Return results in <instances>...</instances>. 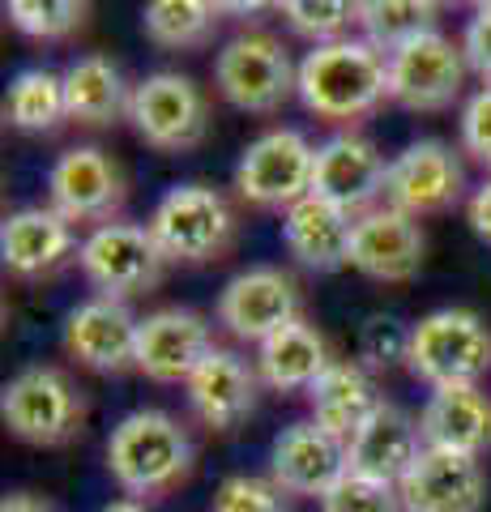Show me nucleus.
Masks as SVG:
<instances>
[{
	"label": "nucleus",
	"instance_id": "1",
	"mask_svg": "<svg viewBox=\"0 0 491 512\" xmlns=\"http://www.w3.org/2000/svg\"><path fill=\"white\" fill-rule=\"evenodd\" d=\"M299 99L316 120L351 124L389 99V56L368 39L316 43L299 64Z\"/></svg>",
	"mask_w": 491,
	"mask_h": 512
},
{
	"label": "nucleus",
	"instance_id": "2",
	"mask_svg": "<svg viewBox=\"0 0 491 512\" xmlns=\"http://www.w3.org/2000/svg\"><path fill=\"white\" fill-rule=\"evenodd\" d=\"M193 457L184 423L167 410H133L107 436V470L137 500L176 491L193 474Z\"/></svg>",
	"mask_w": 491,
	"mask_h": 512
},
{
	"label": "nucleus",
	"instance_id": "3",
	"mask_svg": "<svg viewBox=\"0 0 491 512\" xmlns=\"http://www.w3.org/2000/svg\"><path fill=\"white\" fill-rule=\"evenodd\" d=\"M406 367L423 384H479L491 372V329L470 308H436L410 325Z\"/></svg>",
	"mask_w": 491,
	"mask_h": 512
},
{
	"label": "nucleus",
	"instance_id": "4",
	"mask_svg": "<svg viewBox=\"0 0 491 512\" xmlns=\"http://www.w3.org/2000/svg\"><path fill=\"white\" fill-rule=\"evenodd\" d=\"M150 235L158 239L167 261L184 265H210L227 256L235 244V214L223 192L205 184H176L158 197L150 214Z\"/></svg>",
	"mask_w": 491,
	"mask_h": 512
},
{
	"label": "nucleus",
	"instance_id": "5",
	"mask_svg": "<svg viewBox=\"0 0 491 512\" xmlns=\"http://www.w3.org/2000/svg\"><path fill=\"white\" fill-rule=\"evenodd\" d=\"M0 419L26 444L56 448L69 444L86 423V397L82 389L60 372V367H22L0 393Z\"/></svg>",
	"mask_w": 491,
	"mask_h": 512
},
{
	"label": "nucleus",
	"instance_id": "6",
	"mask_svg": "<svg viewBox=\"0 0 491 512\" xmlns=\"http://www.w3.org/2000/svg\"><path fill=\"white\" fill-rule=\"evenodd\" d=\"M214 86L231 107L269 116L291 99V90L299 86V69L291 64L282 39H274L269 30H244L218 52Z\"/></svg>",
	"mask_w": 491,
	"mask_h": 512
},
{
	"label": "nucleus",
	"instance_id": "7",
	"mask_svg": "<svg viewBox=\"0 0 491 512\" xmlns=\"http://www.w3.org/2000/svg\"><path fill=\"white\" fill-rule=\"evenodd\" d=\"M77 265H82L86 282L107 299H133L150 295L163 282L167 256L158 248L150 227L137 222H103L94 227L82 248H77Z\"/></svg>",
	"mask_w": 491,
	"mask_h": 512
},
{
	"label": "nucleus",
	"instance_id": "8",
	"mask_svg": "<svg viewBox=\"0 0 491 512\" xmlns=\"http://www.w3.org/2000/svg\"><path fill=\"white\" fill-rule=\"evenodd\" d=\"M129 120L146 146L163 154L197 150L210 133V103L205 90L184 73H150L133 86Z\"/></svg>",
	"mask_w": 491,
	"mask_h": 512
},
{
	"label": "nucleus",
	"instance_id": "9",
	"mask_svg": "<svg viewBox=\"0 0 491 512\" xmlns=\"http://www.w3.org/2000/svg\"><path fill=\"white\" fill-rule=\"evenodd\" d=\"M312 163L316 150L308 146L304 133L295 128H269L235 163V188L248 205L261 210H291L312 192Z\"/></svg>",
	"mask_w": 491,
	"mask_h": 512
},
{
	"label": "nucleus",
	"instance_id": "10",
	"mask_svg": "<svg viewBox=\"0 0 491 512\" xmlns=\"http://www.w3.org/2000/svg\"><path fill=\"white\" fill-rule=\"evenodd\" d=\"M466 52L440 30L389 52V99L406 111H449L466 90Z\"/></svg>",
	"mask_w": 491,
	"mask_h": 512
},
{
	"label": "nucleus",
	"instance_id": "11",
	"mask_svg": "<svg viewBox=\"0 0 491 512\" xmlns=\"http://www.w3.org/2000/svg\"><path fill=\"white\" fill-rule=\"evenodd\" d=\"M462 188H466L462 158L453 154V146H445V141H436V137L415 141V146H406L402 154L389 158L385 201L410 218L453 210Z\"/></svg>",
	"mask_w": 491,
	"mask_h": 512
},
{
	"label": "nucleus",
	"instance_id": "12",
	"mask_svg": "<svg viewBox=\"0 0 491 512\" xmlns=\"http://www.w3.org/2000/svg\"><path fill=\"white\" fill-rule=\"evenodd\" d=\"M218 320L227 325L231 338L261 346L278 329L299 320V286L291 274H282L274 265H252L223 286V295H218Z\"/></svg>",
	"mask_w": 491,
	"mask_h": 512
},
{
	"label": "nucleus",
	"instance_id": "13",
	"mask_svg": "<svg viewBox=\"0 0 491 512\" xmlns=\"http://www.w3.org/2000/svg\"><path fill=\"white\" fill-rule=\"evenodd\" d=\"M47 197H52V210L69 222L103 227L124 205L129 188H124V171L112 154H103L99 146H77L60 154L47 171Z\"/></svg>",
	"mask_w": 491,
	"mask_h": 512
},
{
	"label": "nucleus",
	"instance_id": "14",
	"mask_svg": "<svg viewBox=\"0 0 491 512\" xmlns=\"http://www.w3.org/2000/svg\"><path fill=\"white\" fill-rule=\"evenodd\" d=\"M137 333H141V320L124 308V299L94 295L65 316L69 359L103 376H120L137 367Z\"/></svg>",
	"mask_w": 491,
	"mask_h": 512
},
{
	"label": "nucleus",
	"instance_id": "15",
	"mask_svg": "<svg viewBox=\"0 0 491 512\" xmlns=\"http://www.w3.org/2000/svg\"><path fill=\"white\" fill-rule=\"evenodd\" d=\"M402 512H479L487 500V470L479 457L453 448H423L398 483Z\"/></svg>",
	"mask_w": 491,
	"mask_h": 512
},
{
	"label": "nucleus",
	"instance_id": "16",
	"mask_svg": "<svg viewBox=\"0 0 491 512\" xmlns=\"http://www.w3.org/2000/svg\"><path fill=\"white\" fill-rule=\"evenodd\" d=\"M385 154H380L368 137L359 133H338L325 146H316L312 163V197L334 201L351 214H368L376 197H385Z\"/></svg>",
	"mask_w": 491,
	"mask_h": 512
},
{
	"label": "nucleus",
	"instance_id": "17",
	"mask_svg": "<svg viewBox=\"0 0 491 512\" xmlns=\"http://www.w3.org/2000/svg\"><path fill=\"white\" fill-rule=\"evenodd\" d=\"M214 350V333L193 308H163L141 320L137 333V372L158 384H180Z\"/></svg>",
	"mask_w": 491,
	"mask_h": 512
},
{
	"label": "nucleus",
	"instance_id": "18",
	"mask_svg": "<svg viewBox=\"0 0 491 512\" xmlns=\"http://www.w3.org/2000/svg\"><path fill=\"white\" fill-rule=\"evenodd\" d=\"M346 474V444L329 436L321 423H291L269 444V478L287 495H321Z\"/></svg>",
	"mask_w": 491,
	"mask_h": 512
},
{
	"label": "nucleus",
	"instance_id": "19",
	"mask_svg": "<svg viewBox=\"0 0 491 512\" xmlns=\"http://www.w3.org/2000/svg\"><path fill=\"white\" fill-rule=\"evenodd\" d=\"M184 389H188V406H193V414L205 427L235 431L257 410L261 372L248 359L235 355V350L214 346L210 355L201 359L197 372L184 380Z\"/></svg>",
	"mask_w": 491,
	"mask_h": 512
},
{
	"label": "nucleus",
	"instance_id": "20",
	"mask_svg": "<svg viewBox=\"0 0 491 512\" xmlns=\"http://www.w3.org/2000/svg\"><path fill=\"white\" fill-rule=\"evenodd\" d=\"M351 269L372 282H410L423 269V231L419 218L402 210H368L355 222Z\"/></svg>",
	"mask_w": 491,
	"mask_h": 512
},
{
	"label": "nucleus",
	"instance_id": "21",
	"mask_svg": "<svg viewBox=\"0 0 491 512\" xmlns=\"http://www.w3.org/2000/svg\"><path fill=\"white\" fill-rule=\"evenodd\" d=\"M423 448L427 444H423L419 419H410L402 406L385 402L351 440H346V470L398 487L406 478V470L419 461Z\"/></svg>",
	"mask_w": 491,
	"mask_h": 512
},
{
	"label": "nucleus",
	"instance_id": "22",
	"mask_svg": "<svg viewBox=\"0 0 491 512\" xmlns=\"http://www.w3.org/2000/svg\"><path fill=\"white\" fill-rule=\"evenodd\" d=\"M355 214L342 210L334 201L308 197L295 201L287 218H282V244L312 274H334V269L351 265V244H355Z\"/></svg>",
	"mask_w": 491,
	"mask_h": 512
},
{
	"label": "nucleus",
	"instance_id": "23",
	"mask_svg": "<svg viewBox=\"0 0 491 512\" xmlns=\"http://www.w3.org/2000/svg\"><path fill=\"white\" fill-rule=\"evenodd\" d=\"M419 431L427 448L483 457L491 448V397L479 384H445L419 410Z\"/></svg>",
	"mask_w": 491,
	"mask_h": 512
},
{
	"label": "nucleus",
	"instance_id": "24",
	"mask_svg": "<svg viewBox=\"0 0 491 512\" xmlns=\"http://www.w3.org/2000/svg\"><path fill=\"white\" fill-rule=\"evenodd\" d=\"M73 252V222L56 214L52 205H26V210L9 214L0 227V256H5L9 274L39 278Z\"/></svg>",
	"mask_w": 491,
	"mask_h": 512
},
{
	"label": "nucleus",
	"instance_id": "25",
	"mask_svg": "<svg viewBox=\"0 0 491 512\" xmlns=\"http://www.w3.org/2000/svg\"><path fill=\"white\" fill-rule=\"evenodd\" d=\"M308 406H312V423H321L329 436L346 444L385 402H380L376 380L368 376L363 363H334L308 389Z\"/></svg>",
	"mask_w": 491,
	"mask_h": 512
},
{
	"label": "nucleus",
	"instance_id": "26",
	"mask_svg": "<svg viewBox=\"0 0 491 512\" xmlns=\"http://www.w3.org/2000/svg\"><path fill=\"white\" fill-rule=\"evenodd\" d=\"M334 359H329V342L321 329H312L304 316L295 325L278 329L274 338L261 342V355H257V372L261 384H269L274 393H295V389H312L321 380Z\"/></svg>",
	"mask_w": 491,
	"mask_h": 512
},
{
	"label": "nucleus",
	"instance_id": "27",
	"mask_svg": "<svg viewBox=\"0 0 491 512\" xmlns=\"http://www.w3.org/2000/svg\"><path fill=\"white\" fill-rule=\"evenodd\" d=\"M133 103V90L124 86L120 64L107 56H77L65 69V107L69 120L82 128H107L116 124Z\"/></svg>",
	"mask_w": 491,
	"mask_h": 512
},
{
	"label": "nucleus",
	"instance_id": "28",
	"mask_svg": "<svg viewBox=\"0 0 491 512\" xmlns=\"http://www.w3.org/2000/svg\"><path fill=\"white\" fill-rule=\"evenodd\" d=\"M5 116L18 133H52L60 120H69L65 107V73L52 69H22L9 82Z\"/></svg>",
	"mask_w": 491,
	"mask_h": 512
},
{
	"label": "nucleus",
	"instance_id": "29",
	"mask_svg": "<svg viewBox=\"0 0 491 512\" xmlns=\"http://www.w3.org/2000/svg\"><path fill=\"white\" fill-rule=\"evenodd\" d=\"M141 26H146L150 43L167 47V52H188V47L214 39L218 5L214 0H146Z\"/></svg>",
	"mask_w": 491,
	"mask_h": 512
},
{
	"label": "nucleus",
	"instance_id": "30",
	"mask_svg": "<svg viewBox=\"0 0 491 512\" xmlns=\"http://www.w3.org/2000/svg\"><path fill=\"white\" fill-rule=\"evenodd\" d=\"M355 22L376 52H398L410 39L436 30V5L427 0H359Z\"/></svg>",
	"mask_w": 491,
	"mask_h": 512
},
{
	"label": "nucleus",
	"instance_id": "31",
	"mask_svg": "<svg viewBox=\"0 0 491 512\" xmlns=\"http://www.w3.org/2000/svg\"><path fill=\"white\" fill-rule=\"evenodd\" d=\"M86 9H90V0H5L9 22L26 39H43V43L69 39L86 22Z\"/></svg>",
	"mask_w": 491,
	"mask_h": 512
},
{
	"label": "nucleus",
	"instance_id": "32",
	"mask_svg": "<svg viewBox=\"0 0 491 512\" xmlns=\"http://www.w3.org/2000/svg\"><path fill=\"white\" fill-rule=\"evenodd\" d=\"M278 9L295 35L312 43L342 39V30L359 18V0H278Z\"/></svg>",
	"mask_w": 491,
	"mask_h": 512
},
{
	"label": "nucleus",
	"instance_id": "33",
	"mask_svg": "<svg viewBox=\"0 0 491 512\" xmlns=\"http://www.w3.org/2000/svg\"><path fill=\"white\" fill-rule=\"evenodd\" d=\"M321 512H402V495H398V487L346 470L338 483L321 495Z\"/></svg>",
	"mask_w": 491,
	"mask_h": 512
},
{
	"label": "nucleus",
	"instance_id": "34",
	"mask_svg": "<svg viewBox=\"0 0 491 512\" xmlns=\"http://www.w3.org/2000/svg\"><path fill=\"white\" fill-rule=\"evenodd\" d=\"M210 512H287V491H282L274 478L231 474L218 483Z\"/></svg>",
	"mask_w": 491,
	"mask_h": 512
},
{
	"label": "nucleus",
	"instance_id": "35",
	"mask_svg": "<svg viewBox=\"0 0 491 512\" xmlns=\"http://www.w3.org/2000/svg\"><path fill=\"white\" fill-rule=\"evenodd\" d=\"M410 355V329L402 325L398 316H368L359 329V359L363 367H376V372H385V367H398L406 363Z\"/></svg>",
	"mask_w": 491,
	"mask_h": 512
},
{
	"label": "nucleus",
	"instance_id": "36",
	"mask_svg": "<svg viewBox=\"0 0 491 512\" xmlns=\"http://www.w3.org/2000/svg\"><path fill=\"white\" fill-rule=\"evenodd\" d=\"M462 146L474 163H483L491 171V86L470 94L462 107Z\"/></svg>",
	"mask_w": 491,
	"mask_h": 512
},
{
	"label": "nucleus",
	"instance_id": "37",
	"mask_svg": "<svg viewBox=\"0 0 491 512\" xmlns=\"http://www.w3.org/2000/svg\"><path fill=\"white\" fill-rule=\"evenodd\" d=\"M462 52H466L470 69L491 86V9H479V13L470 18L466 39H462Z\"/></svg>",
	"mask_w": 491,
	"mask_h": 512
},
{
	"label": "nucleus",
	"instance_id": "38",
	"mask_svg": "<svg viewBox=\"0 0 491 512\" xmlns=\"http://www.w3.org/2000/svg\"><path fill=\"white\" fill-rule=\"evenodd\" d=\"M470 227H474V235L491 244V175L483 180V188L470 197Z\"/></svg>",
	"mask_w": 491,
	"mask_h": 512
},
{
	"label": "nucleus",
	"instance_id": "39",
	"mask_svg": "<svg viewBox=\"0 0 491 512\" xmlns=\"http://www.w3.org/2000/svg\"><path fill=\"white\" fill-rule=\"evenodd\" d=\"M218 13H227V18H257L265 9H278V0H214Z\"/></svg>",
	"mask_w": 491,
	"mask_h": 512
},
{
	"label": "nucleus",
	"instance_id": "40",
	"mask_svg": "<svg viewBox=\"0 0 491 512\" xmlns=\"http://www.w3.org/2000/svg\"><path fill=\"white\" fill-rule=\"evenodd\" d=\"M0 512H52V504L39 500V495H30V491H13V495H5Z\"/></svg>",
	"mask_w": 491,
	"mask_h": 512
},
{
	"label": "nucleus",
	"instance_id": "41",
	"mask_svg": "<svg viewBox=\"0 0 491 512\" xmlns=\"http://www.w3.org/2000/svg\"><path fill=\"white\" fill-rule=\"evenodd\" d=\"M99 512H150V508L141 500H112V504H103Z\"/></svg>",
	"mask_w": 491,
	"mask_h": 512
},
{
	"label": "nucleus",
	"instance_id": "42",
	"mask_svg": "<svg viewBox=\"0 0 491 512\" xmlns=\"http://www.w3.org/2000/svg\"><path fill=\"white\" fill-rule=\"evenodd\" d=\"M427 5H436V9H445V5H457V0H427Z\"/></svg>",
	"mask_w": 491,
	"mask_h": 512
},
{
	"label": "nucleus",
	"instance_id": "43",
	"mask_svg": "<svg viewBox=\"0 0 491 512\" xmlns=\"http://www.w3.org/2000/svg\"><path fill=\"white\" fill-rule=\"evenodd\" d=\"M474 5H479V9H491V0H474Z\"/></svg>",
	"mask_w": 491,
	"mask_h": 512
}]
</instances>
